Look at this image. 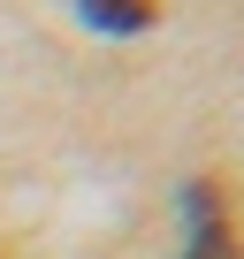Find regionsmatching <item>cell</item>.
<instances>
[{
  "instance_id": "obj_1",
  "label": "cell",
  "mask_w": 244,
  "mask_h": 259,
  "mask_svg": "<svg viewBox=\"0 0 244 259\" xmlns=\"http://www.w3.org/2000/svg\"><path fill=\"white\" fill-rule=\"evenodd\" d=\"M183 213H191V244H183V259H244L236 229L221 221V191H214V183H191V191H183Z\"/></svg>"
},
{
  "instance_id": "obj_2",
  "label": "cell",
  "mask_w": 244,
  "mask_h": 259,
  "mask_svg": "<svg viewBox=\"0 0 244 259\" xmlns=\"http://www.w3.org/2000/svg\"><path fill=\"white\" fill-rule=\"evenodd\" d=\"M92 31H145L153 23V0H76Z\"/></svg>"
}]
</instances>
